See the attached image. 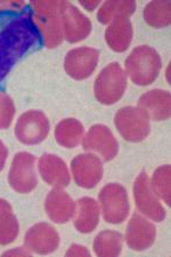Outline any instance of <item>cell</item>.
Segmentation results:
<instances>
[{"mask_svg":"<svg viewBox=\"0 0 171 257\" xmlns=\"http://www.w3.org/2000/svg\"><path fill=\"white\" fill-rule=\"evenodd\" d=\"M99 59V52L91 47H80L68 53L64 69L71 78L76 80L87 79L95 71Z\"/></svg>","mask_w":171,"mask_h":257,"instance_id":"7c38bea8","label":"cell"},{"mask_svg":"<svg viewBox=\"0 0 171 257\" xmlns=\"http://www.w3.org/2000/svg\"><path fill=\"white\" fill-rule=\"evenodd\" d=\"M127 88V74L119 63L113 62L104 68L95 80V96L102 104H114Z\"/></svg>","mask_w":171,"mask_h":257,"instance_id":"277c9868","label":"cell"},{"mask_svg":"<svg viewBox=\"0 0 171 257\" xmlns=\"http://www.w3.org/2000/svg\"><path fill=\"white\" fill-rule=\"evenodd\" d=\"M7 156H8V150L6 145L0 141V172H2L4 167H5Z\"/></svg>","mask_w":171,"mask_h":257,"instance_id":"f546056e","label":"cell"},{"mask_svg":"<svg viewBox=\"0 0 171 257\" xmlns=\"http://www.w3.org/2000/svg\"><path fill=\"white\" fill-rule=\"evenodd\" d=\"M89 251L87 250V248L79 246V244H73L70 248L69 251L66 252V256H89Z\"/></svg>","mask_w":171,"mask_h":257,"instance_id":"83f0119b","label":"cell"},{"mask_svg":"<svg viewBox=\"0 0 171 257\" xmlns=\"http://www.w3.org/2000/svg\"><path fill=\"white\" fill-rule=\"evenodd\" d=\"M82 123L77 119H65L58 123L55 130V139L62 147L72 149L81 142L83 138Z\"/></svg>","mask_w":171,"mask_h":257,"instance_id":"44dd1931","label":"cell"},{"mask_svg":"<svg viewBox=\"0 0 171 257\" xmlns=\"http://www.w3.org/2000/svg\"><path fill=\"white\" fill-rule=\"evenodd\" d=\"M74 226L81 233H89L98 225L99 206L96 200L88 197L81 198L76 205Z\"/></svg>","mask_w":171,"mask_h":257,"instance_id":"d6986e66","label":"cell"},{"mask_svg":"<svg viewBox=\"0 0 171 257\" xmlns=\"http://www.w3.org/2000/svg\"><path fill=\"white\" fill-rule=\"evenodd\" d=\"M27 5L24 3H15V2H0V12L10 11V10H23Z\"/></svg>","mask_w":171,"mask_h":257,"instance_id":"f1b7e54d","label":"cell"},{"mask_svg":"<svg viewBox=\"0 0 171 257\" xmlns=\"http://www.w3.org/2000/svg\"><path fill=\"white\" fill-rule=\"evenodd\" d=\"M49 128L48 118L45 113L31 110L19 118L15 126V135L23 144H39L48 136Z\"/></svg>","mask_w":171,"mask_h":257,"instance_id":"30bf717a","label":"cell"},{"mask_svg":"<svg viewBox=\"0 0 171 257\" xmlns=\"http://www.w3.org/2000/svg\"><path fill=\"white\" fill-rule=\"evenodd\" d=\"M170 175L171 168L169 165H164L158 167L152 177L151 186L154 193L162 199L166 205L170 206Z\"/></svg>","mask_w":171,"mask_h":257,"instance_id":"d4e9b609","label":"cell"},{"mask_svg":"<svg viewBox=\"0 0 171 257\" xmlns=\"http://www.w3.org/2000/svg\"><path fill=\"white\" fill-rule=\"evenodd\" d=\"M72 175L78 186L91 189L101 182L103 177V164L93 153L79 155L71 161Z\"/></svg>","mask_w":171,"mask_h":257,"instance_id":"8fae6325","label":"cell"},{"mask_svg":"<svg viewBox=\"0 0 171 257\" xmlns=\"http://www.w3.org/2000/svg\"><path fill=\"white\" fill-rule=\"evenodd\" d=\"M170 3L152 2L144 10V19L153 28H164L170 24Z\"/></svg>","mask_w":171,"mask_h":257,"instance_id":"cb8c5ba5","label":"cell"},{"mask_svg":"<svg viewBox=\"0 0 171 257\" xmlns=\"http://www.w3.org/2000/svg\"><path fill=\"white\" fill-rule=\"evenodd\" d=\"M45 209L52 221L58 224H63L74 216L76 204L68 193L55 188L46 198Z\"/></svg>","mask_w":171,"mask_h":257,"instance_id":"2e32d148","label":"cell"},{"mask_svg":"<svg viewBox=\"0 0 171 257\" xmlns=\"http://www.w3.org/2000/svg\"><path fill=\"white\" fill-rule=\"evenodd\" d=\"M24 243L28 250L40 255L51 254L60 244V235L48 223H39L27 232Z\"/></svg>","mask_w":171,"mask_h":257,"instance_id":"5bb4252c","label":"cell"},{"mask_svg":"<svg viewBox=\"0 0 171 257\" xmlns=\"http://www.w3.org/2000/svg\"><path fill=\"white\" fill-rule=\"evenodd\" d=\"M126 72L133 84L151 85L160 73L162 62L155 49L141 45L136 47L126 60Z\"/></svg>","mask_w":171,"mask_h":257,"instance_id":"7a4b0ae2","label":"cell"},{"mask_svg":"<svg viewBox=\"0 0 171 257\" xmlns=\"http://www.w3.org/2000/svg\"><path fill=\"white\" fill-rule=\"evenodd\" d=\"M105 40L111 49L122 53L132 40V26L128 19H115L105 31Z\"/></svg>","mask_w":171,"mask_h":257,"instance_id":"ffe728a7","label":"cell"},{"mask_svg":"<svg viewBox=\"0 0 171 257\" xmlns=\"http://www.w3.org/2000/svg\"><path fill=\"white\" fill-rule=\"evenodd\" d=\"M41 45V35L32 19L30 6L0 12V82L16 62Z\"/></svg>","mask_w":171,"mask_h":257,"instance_id":"6da1fadb","label":"cell"},{"mask_svg":"<svg viewBox=\"0 0 171 257\" xmlns=\"http://www.w3.org/2000/svg\"><path fill=\"white\" fill-rule=\"evenodd\" d=\"M80 4L82 5V7H85L87 11H94L96 7L99 5L98 2H80Z\"/></svg>","mask_w":171,"mask_h":257,"instance_id":"4dcf8cb0","label":"cell"},{"mask_svg":"<svg viewBox=\"0 0 171 257\" xmlns=\"http://www.w3.org/2000/svg\"><path fill=\"white\" fill-rule=\"evenodd\" d=\"M135 10V2H106L99 8L97 19L101 23L107 24L115 19H128Z\"/></svg>","mask_w":171,"mask_h":257,"instance_id":"603a6c76","label":"cell"},{"mask_svg":"<svg viewBox=\"0 0 171 257\" xmlns=\"http://www.w3.org/2000/svg\"><path fill=\"white\" fill-rule=\"evenodd\" d=\"M6 209H12V206L8 204L6 200L0 199V213H2L3 210H6Z\"/></svg>","mask_w":171,"mask_h":257,"instance_id":"1f68e13d","label":"cell"},{"mask_svg":"<svg viewBox=\"0 0 171 257\" xmlns=\"http://www.w3.org/2000/svg\"><path fill=\"white\" fill-rule=\"evenodd\" d=\"M32 19L43 33L48 48L57 47L64 39L57 2H32L30 4Z\"/></svg>","mask_w":171,"mask_h":257,"instance_id":"3957f363","label":"cell"},{"mask_svg":"<svg viewBox=\"0 0 171 257\" xmlns=\"http://www.w3.org/2000/svg\"><path fill=\"white\" fill-rule=\"evenodd\" d=\"M38 169L46 183L57 189L70 184V173L66 165L60 157L46 153L39 159Z\"/></svg>","mask_w":171,"mask_h":257,"instance_id":"e0dca14e","label":"cell"},{"mask_svg":"<svg viewBox=\"0 0 171 257\" xmlns=\"http://www.w3.org/2000/svg\"><path fill=\"white\" fill-rule=\"evenodd\" d=\"M20 225L12 209L3 210L0 213V244L5 246L14 241L18 237Z\"/></svg>","mask_w":171,"mask_h":257,"instance_id":"484cf974","label":"cell"},{"mask_svg":"<svg viewBox=\"0 0 171 257\" xmlns=\"http://www.w3.org/2000/svg\"><path fill=\"white\" fill-rule=\"evenodd\" d=\"M62 30L64 38L71 44L86 39L91 32V22L76 6L68 2L58 3Z\"/></svg>","mask_w":171,"mask_h":257,"instance_id":"ba28073f","label":"cell"},{"mask_svg":"<svg viewBox=\"0 0 171 257\" xmlns=\"http://www.w3.org/2000/svg\"><path fill=\"white\" fill-rule=\"evenodd\" d=\"M10 185L16 192L29 193L38 185L36 173V157L28 152H20L14 157L10 175Z\"/></svg>","mask_w":171,"mask_h":257,"instance_id":"52a82bcc","label":"cell"},{"mask_svg":"<svg viewBox=\"0 0 171 257\" xmlns=\"http://www.w3.org/2000/svg\"><path fill=\"white\" fill-rule=\"evenodd\" d=\"M13 254H19V255H31V252L27 251H21V250H15V251H7L4 255H13Z\"/></svg>","mask_w":171,"mask_h":257,"instance_id":"d6a6232c","label":"cell"},{"mask_svg":"<svg viewBox=\"0 0 171 257\" xmlns=\"http://www.w3.org/2000/svg\"><path fill=\"white\" fill-rule=\"evenodd\" d=\"M98 199L105 222L111 224H119L126 221L130 204H129L127 190L122 185L116 183L105 185L99 193Z\"/></svg>","mask_w":171,"mask_h":257,"instance_id":"8992f818","label":"cell"},{"mask_svg":"<svg viewBox=\"0 0 171 257\" xmlns=\"http://www.w3.org/2000/svg\"><path fill=\"white\" fill-rule=\"evenodd\" d=\"M170 102L169 92L153 89L141 95L138 101V107L144 111L149 119L162 121L170 118Z\"/></svg>","mask_w":171,"mask_h":257,"instance_id":"ac0fdd59","label":"cell"},{"mask_svg":"<svg viewBox=\"0 0 171 257\" xmlns=\"http://www.w3.org/2000/svg\"><path fill=\"white\" fill-rule=\"evenodd\" d=\"M133 198L138 210L154 222H162L165 218V210L157 196L154 193L147 174L140 173L133 184Z\"/></svg>","mask_w":171,"mask_h":257,"instance_id":"9c48e42d","label":"cell"},{"mask_svg":"<svg viewBox=\"0 0 171 257\" xmlns=\"http://www.w3.org/2000/svg\"><path fill=\"white\" fill-rule=\"evenodd\" d=\"M82 139L83 149L86 151L97 152L104 161H111L118 155L119 144L106 126L94 125Z\"/></svg>","mask_w":171,"mask_h":257,"instance_id":"4fadbf2b","label":"cell"},{"mask_svg":"<svg viewBox=\"0 0 171 257\" xmlns=\"http://www.w3.org/2000/svg\"><path fill=\"white\" fill-rule=\"evenodd\" d=\"M123 237L120 232L103 231L95 238L94 251L101 257L119 256L122 251Z\"/></svg>","mask_w":171,"mask_h":257,"instance_id":"7402d4cb","label":"cell"},{"mask_svg":"<svg viewBox=\"0 0 171 257\" xmlns=\"http://www.w3.org/2000/svg\"><path fill=\"white\" fill-rule=\"evenodd\" d=\"M15 114L14 102L7 94L0 92V130L10 127Z\"/></svg>","mask_w":171,"mask_h":257,"instance_id":"4316f807","label":"cell"},{"mask_svg":"<svg viewBox=\"0 0 171 257\" xmlns=\"http://www.w3.org/2000/svg\"><path fill=\"white\" fill-rule=\"evenodd\" d=\"M156 229L147 219L135 214L129 221L126 232V241L133 250L141 251L148 249L155 241Z\"/></svg>","mask_w":171,"mask_h":257,"instance_id":"9a60e30c","label":"cell"},{"mask_svg":"<svg viewBox=\"0 0 171 257\" xmlns=\"http://www.w3.org/2000/svg\"><path fill=\"white\" fill-rule=\"evenodd\" d=\"M114 123L120 135L129 142H141L149 134V118L138 106L120 109L114 117Z\"/></svg>","mask_w":171,"mask_h":257,"instance_id":"5b68a950","label":"cell"}]
</instances>
